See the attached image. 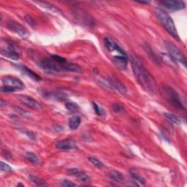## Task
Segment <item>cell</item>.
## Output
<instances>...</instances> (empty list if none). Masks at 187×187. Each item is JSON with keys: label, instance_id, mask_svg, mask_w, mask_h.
Returning a JSON list of instances; mask_svg holds the SVG:
<instances>
[{"label": "cell", "instance_id": "obj_23", "mask_svg": "<svg viewBox=\"0 0 187 187\" xmlns=\"http://www.w3.org/2000/svg\"><path fill=\"white\" fill-rule=\"evenodd\" d=\"M65 107L67 110L71 112H73V113L78 111V110H79V106L76 103L72 102H67L65 105Z\"/></svg>", "mask_w": 187, "mask_h": 187}, {"label": "cell", "instance_id": "obj_34", "mask_svg": "<svg viewBox=\"0 0 187 187\" xmlns=\"http://www.w3.org/2000/svg\"><path fill=\"white\" fill-rule=\"evenodd\" d=\"M3 154H5V156H6V157H8V159H10V158L12 157V156L10 155V154L8 152V151H4V152H3Z\"/></svg>", "mask_w": 187, "mask_h": 187}, {"label": "cell", "instance_id": "obj_33", "mask_svg": "<svg viewBox=\"0 0 187 187\" xmlns=\"http://www.w3.org/2000/svg\"><path fill=\"white\" fill-rule=\"evenodd\" d=\"M26 134L28 137H29V138L32 139V140H35V139L36 138H35V134H34V133H32V132H28V131L26 132Z\"/></svg>", "mask_w": 187, "mask_h": 187}, {"label": "cell", "instance_id": "obj_7", "mask_svg": "<svg viewBox=\"0 0 187 187\" xmlns=\"http://www.w3.org/2000/svg\"><path fill=\"white\" fill-rule=\"evenodd\" d=\"M7 27L11 31L16 33L22 38H26L28 36V33L26 28L17 21L13 20L9 21L7 24Z\"/></svg>", "mask_w": 187, "mask_h": 187}, {"label": "cell", "instance_id": "obj_9", "mask_svg": "<svg viewBox=\"0 0 187 187\" xmlns=\"http://www.w3.org/2000/svg\"><path fill=\"white\" fill-rule=\"evenodd\" d=\"M56 148L58 150L74 151L77 149V145L72 139H65L57 142Z\"/></svg>", "mask_w": 187, "mask_h": 187}, {"label": "cell", "instance_id": "obj_15", "mask_svg": "<svg viewBox=\"0 0 187 187\" xmlns=\"http://www.w3.org/2000/svg\"><path fill=\"white\" fill-rule=\"evenodd\" d=\"M110 79L112 83V85H113L114 89L118 90L119 92H120V93H122V94H124L126 93V87L124 86V84H122V82L119 81L118 79H116V78H110Z\"/></svg>", "mask_w": 187, "mask_h": 187}, {"label": "cell", "instance_id": "obj_11", "mask_svg": "<svg viewBox=\"0 0 187 187\" xmlns=\"http://www.w3.org/2000/svg\"><path fill=\"white\" fill-rule=\"evenodd\" d=\"M113 61L119 68L124 69L128 65V57L126 55H113Z\"/></svg>", "mask_w": 187, "mask_h": 187}, {"label": "cell", "instance_id": "obj_14", "mask_svg": "<svg viewBox=\"0 0 187 187\" xmlns=\"http://www.w3.org/2000/svg\"><path fill=\"white\" fill-rule=\"evenodd\" d=\"M81 124V118L79 115H74L69 119L68 125L69 129L72 130H75L79 127Z\"/></svg>", "mask_w": 187, "mask_h": 187}, {"label": "cell", "instance_id": "obj_32", "mask_svg": "<svg viewBox=\"0 0 187 187\" xmlns=\"http://www.w3.org/2000/svg\"><path fill=\"white\" fill-rule=\"evenodd\" d=\"M78 170H79L77 168H71V169H69L68 172H69V173L71 174V175H75L76 174H77V172H78Z\"/></svg>", "mask_w": 187, "mask_h": 187}, {"label": "cell", "instance_id": "obj_30", "mask_svg": "<svg viewBox=\"0 0 187 187\" xmlns=\"http://www.w3.org/2000/svg\"><path fill=\"white\" fill-rule=\"evenodd\" d=\"M113 110L115 112V113H123V112L124 111V107L119 104L113 105Z\"/></svg>", "mask_w": 187, "mask_h": 187}, {"label": "cell", "instance_id": "obj_8", "mask_svg": "<svg viewBox=\"0 0 187 187\" xmlns=\"http://www.w3.org/2000/svg\"><path fill=\"white\" fill-rule=\"evenodd\" d=\"M105 46L110 53H115L114 55H126L125 52L121 48V47L117 45L113 40H112L110 37H106L104 41Z\"/></svg>", "mask_w": 187, "mask_h": 187}, {"label": "cell", "instance_id": "obj_20", "mask_svg": "<svg viewBox=\"0 0 187 187\" xmlns=\"http://www.w3.org/2000/svg\"><path fill=\"white\" fill-rule=\"evenodd\" d=\"M130 175L136 181H138V182L141 183L142 185L145 184V180L144 179L142 176H140L139 174H138V172H137L136 171L130 170Z\"/></svg>", "mask_w": 187, "mask_h": 187}, {"label": "cell", "instance_id": "obj_31", "mask_svg": "<svg viewBox=\"0 0 187 187\" xmlns=\"http://www.w3.org/2000/svg\"><path fill=\"white\" fill-rule=\"evenodd\" d=\"M15 91L16 90H15V88L9 86H5V85H3L1 88V92H4V93H10V92H15Z\"/></svg>", "mask_w": 187, "mask_h": 187}, {"label": "cell", "instance_id": "obj_6", "mask_svg": "<svg viewBox=\"0 0 187 187\" xmlns=\"http://www.w3.org/2000/svg\"><path fill=\"white\" fill-rule=\"evenodd\" d=\"M3 85L11 87L15 90H21L24 88V84L18 78L12 77V76H4L2 78Z\"/></svg>", "mask_w": 187, "mask_h": 187}, {"label": "cell", "instance_id": "obj_5", "mask_svg": "<svg viewBox=\"0 0 187 187\" xmlns=\"http://www.w3.org/2000/svg\"><path fill=\"white\" fill-rule=\"evenodd\" d=\"M1 52L3 56L12 60L19 59L21 56L20 50L12 42H7L6 47L2 48Z\"/></svg>", "mask_w": 187, "mask_h": 187}, {"label": "cell", "instance_id": "obj_13", "mask_svg": "<svg viewBox=\"0 0 187 187\" xmlns=\"http://www.w3.org/2000/svg\"><path fill=\"white\" fill-rule=\"evenodd\" d=\"M18 68L20 69L23 72H24V73L26 74L28 77L32 78V79L34 80V81H41V78L38 75H37V73H35V72H34L32 69H30L29 68H28V67H26V66L21 65V66H19Z\"/></svg>", "mask_w": 187, "mask_h": 187}, {"label": "cell", "instance_id": "obj_16", "mask_svg": "<svg viewBox=\"0 0 187 187\" xmlns=\"http://www.w3.org/2000/svg\"><path fill=\"white\" fill-rule=\"evenodd\" d=\"M109 177L112 180L117 183H122L124 181V176L122 173H121L119 171L117 170H112L109 173Z\"/></svg>", "mask_w": 187, "mask_h": 187}, {"label": "cell", "instance_id": "obj_17", "mask_svg": "<svg viewBox=\"0 0 187 187\" xmlns=\"http://www.w3.org/2000/svg\"><path fill=\"white\" fill-rule=\"evenodd\" d=\"M26 159H27L29 162L32 163L34 165H37V164H39V162H40V160H39V158L37 157V155H35L32 152L26 153Z\"/></svg>", "mask_w": 187, "mask_h": 187}, {"label": "cell", "instance_id": "obj_10", "mask_svg": "<svg viewBox=\"0 0 187 187\" xmlns=\"http://www.w3.org/2000/svg\"><path fill=\"white\" fill-rule=\"evenodd\" d=\"M19 98H20L21 100L26 105L31 108L32 109L34 110L41 109V105L32 97H29V96H26V95H20L19 96Z\"/></svg>", "mask_w": 187, "mask_h": 187}, {"label": "cell", "instance_id": "obj_2", "mask_svg": "<svg viewBox=\"0 0 187 187\" xmlns=\"http://www.w3.org/2000/svg\"><path fill=\"white\" fill-rule=\"evenodd\" d=\"M155 15L157 18L162 26L165 28V29L175 40H179V36L178 34L177 29L174 24V21L171 18V17L166 12L164 11L162 9H156L155 10Z\"/></svg>", "mask_w": 187, "mask_h": 187}, {"label": "cell", "instance_id": "obj_27", "mask_svg": "<svg viewBox=\"0 0 187 187\" xmlns=\"http://www.w3.org/2000/svg\"><path fill=\"white\" fill-rule=\"evenodd\" d=\"M0 168H1L2 171H4V172H11L12 171V168L10 166H9L8 164L1 162H0Z\"/></svg>", "mask_w": 187, "mask_h": 187}, {"label": "cell", "instance_id": "obj_4", "mask_svg": "<svg viewBox=\"0 0 187 187\" xmlns=\"http://www.w3.org/2000/svg\"><path fill=\"white\" fill-rule=\"evenodd\" d=\"M165 46H166L167 51H168V54L170 55L175 62H179L181 64H182L183 66L186 67V57L184 56V55L181 52V50H180L177 46L174 45L173 43L168 42V41L165 42Z\"/></svg>", "mask_w": 187, "mask_h": 187}, {"label": "cell", "instance_id": "obj_25", "mask_svg": "<svg viewBox=\"0 0 187 187\" xmlns=\"http://www.w3.org/2000/svg\"><path fill=\"white\" fill-rule=\"evenodd\" d=\"M88 160L92 165H94L95 167H98V168H102V167H104V164H103L102 162L99 161V159H96L94 157H89L88 158Z\"/></svg>", "mask_w": 187, "mask_h": 187}, {"label": "cell", "instance_id": "obj_3", "mask_svg": "<svg viewBox=\"0 0 187 187\" xmlns=\"http://www.w3.org/2000/svg\"><path fill=\"white\" fill-rule=\"evenodd\" d=\"M164 95L168 102L176 109L186 110V105L182 102V99L176 92L170 86H165L162 88Z\"/></svg>", "mask_w": 187, "mask_h": 187}, {"label": "cell", "instance_id": "obj_1", "mask_svg": "<svg viewBox=\"0 0 187 187\" xmlns=\"http://www.w3.org/2000/svg\"><path fill=\"white\" fill-rule=\"evenodd\" d=\"M129 61H130L133 73L139 84L141 85V86L145 90L151 93H154L157 88L156 81L150 74V72L144 67L140 58L135 53H131L129 56Z\"/></svg>", "mask_w": 187, "mask_h": 187}, {"label": "cell", "instance_id": "obj_29", "mask_svg": "<svg viewBox=\"0 0 187 187\" xmlns=\"http://www.w3.org/2000/svg\"><path fill=\"white\" fill-rule=\"evenodd\" d=\"M62 185L65 187H74V186H77L76 183H74L71 181H69V180H67V179L63 180V181H62Z\"/></svg>", "mask_w": 187, "mask_h": 187}, {"label": "cell", "instance_id": "obj_28", "mask_svg": "<svg viewBox=\"0 0 187 187\" xmlns=\"http://www.w3.org/2000/svg\"><path fill=\"white\" fill-rule=\"evenodd\" d=\"M24 18L25 21H26V23H27L31 27H35V25H36V23H35V21L34 20L33 18L29 16V15H26Z\"/></svg>", "mask_w": 187, "mask_h": 187}, {"label": "cell", "instance_id": "obj_19", "mask_svg": "<svg viewBox=\"0 0 187 187\" xmlns=\"http://www.w3.org/2000/svg\"><path fill=\"white\" fill-rule=\"evenodd\" d=\"M164 116L166 118L167 120L170 121V122H172V124H179L180 123L179 119L177 116H175L173 114L170 113H164Z\"/></svg>", "mask_w": 187, "mask_h": 187}, {"label": "cell", "instance_id": "obj_26", "mask_svg": "<svg viewBox=\"0 0 187 187\" xmlns=\"http://www.w3.org/2000/svg\"><path fill=\"white\" fill-rule=\"evenodd\" d=\"M51 58L56 63L61 64V65H64V64L67 63V61L64 57H62L58 55H51Z\"/></svg>", "mask_w": 187, "mask_h": 187}, {"label": "cell", "instance_id": "obj_36", "mask_svg": "<svg viewBox=\"0 0 187 187\" xmlns=\"http://www.w3.org/2000/svg\"><path fill=\"white\" fill-rule=\"evenodd\" d=\"M17 186H24V183H18V185H17Z\"/></svg>", "mask_w": 187, "mask_h": 187}, {"label": "cell", "instance_id": "obj_21", "mask_svg": "<svg viewBox=\"0 0 187 187\" xmlns=\"http://www.w3.org/2000/svg\"><path fill=\"white\" fill-rule=\"evenodd\" d=\"M92 105H93L94 109L95 110V113H97L98 115H99V116H104V115H105V110L103 109L102 107L99 105L97 104L96 102H92Z\"/></svg>", "mask_w": 187, "mask_h": 187}, {"label": "cell", "instance_id": "obj_12", "mask_svg": "<svg viewBox=\"0 0 187 187\" xmlns=\"http://www.w3.org/2000/svg\"><path fill=\"white\" fill-rule=\"evenodd\" d=\"M163 4L167 8L170 9V10H183L185 8V2L183 1H165L164 2Z\"/></svg>", "mask_w": 187, "mask_h": 187}, {"label": "cell", "instance_id": "obj_22", "mask_svg": "<svg viewBox=\"0 0 187 187\" xmlns=\"http://www.w3.org/2000/svg\"><path fill=\"white\" fill-rule=\"evenodd\" d=\"M14 109H15V110L18 113L20 114L21 116L24 117V118H26V119H32V115H31V114L28 113V112L26 111V110H23L22 108H18V107H15V108H14Z\"/></svg>", "mask_w": 187, "mask_h": 187}, {"label": "cell", "instance_id": "obj_18", "mask_svg": "<svg viewBox=\"0 0 187 187\" xmlns=\"http://www.w3.org/2000/svg\"><path fill=\"white\" fill-rule=\"evenodd\" d=\"M29 179L31 180V181L33 183H35V185H37V186H46L47 185V183H45V181H44V180L40 179V178L37 177V176L35 175H30L29 176Z\"/></svg>", "mask_w": 187, "mask_h": 187}, {"label": "cell", "instance_id": "obj_24", "mask_svg": "<svg viewBox=\"0 0 187 187\" xmlns=\"http://www.w3.org/2000/svg\"><path fill=\"white\" fill-rule=\"evenodd\" d=\"M75 176H77L78 179L81 180V181H83V182H88L90 180L88 175H87L86 173H85L84 172H83V171L78 170V172H77Z\"/></svg>", "mask_w": 187, "mask_h": 187}, {"label": "cell", "instance_id": "obj_35", "mask_svg": "<svg viewBox=\"0 0 187 187\" xmlns=\"http://www.w3.org/2000/svg\"><path fill=\"white\" fill-rule=\"evenodd\" d=\"M139 3H140V4H149V2H139Z\"/></svg>", "mask_w": 187, "mask_h": 187}]
</instances>
